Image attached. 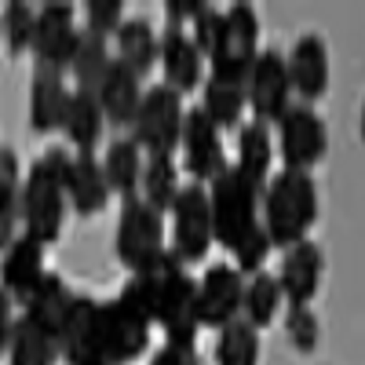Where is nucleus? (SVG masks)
<instances>
[{"instance_id": "f257e3e1", "label": "nucleus", "mask_w": 365, "mask_h": 365, "mask_svg": "<svg viewBox=\"0 0 365 365\" xmlns=\"http://www.w3.org/2000/svg\"><path fill=\"white\" fill-rule=\"evenodd\" d=\"M150 329L154 322L120 292L113 299L77 296L58 347L66 365H132L150 351Z\"/></svg>"}, {"instance_id": "f03ea898", "label": "nucleus", "mask_w": 365, "mask_h": 365, "mask_svg": "<svg viewBox=\"0 0 365 365\" xmlns=\"http://www.w3.org/2000/svg\"><path fill=\"white\" fill-rule=\"evenodd\" d=\"M135 311H143L154 325H161L168 344H187L194 347L197 340V282L190 267L182 263L172 249L161 259V267L146 274H128L125 289H120Z\"/></svg>"}, {"instance_id": "7ed1b4c3", "label": "nucleus", "mask_w": 365, "mask_h": 365, "mask_svg": "<svg viewBox=\"0 0 365 365\" xmlns=\"http://www.w3.org/2000/svg\"><path fill=\"white\" fill-rule=\"evenodd\" d=\"M70 150L63 146H48L44 154L26 168L22 182V212H19V230L37 237L41 245H55L63 237L66 223V168H70Z\"/></svg>"}, {"instance_id": "20e7f679", "label": "nucleus", "mask_w": 365, "mask_h": 365, "mask_svg": "<svg viewBox=\"0 0 365 365\" xmlns=\"http://www.w3.org/2000/svg\"><path fill=\"white\" fill-rule=\"evenodd\" d=\"M318 223V182L311 172L282 168L263 190V227L274 249H292L307 241L311 227Z\"/></svg>"}, {"instance_id": "39448f33", "label": "nucleus", "mask_w": 365, "mask_h": 365, "mask_svg": "<svg viewBox=\"0 0 365 365\" xmlns=\"http://www.w3.org/2000/svg\"><path fill=\"white\" fill-rule=\"evenodd\" d=\"M212 201V227H216V245L234 252L245 237H252L263 227V194L237 172V165H227L208 182Z\"/></svg>"}, {"instance_id": "423d86ee", "label": "nucleus", "mask_w": 365, "mask_h": 365, "mask_svg": "<svg viewBox=\"0 0 365 365\" xmlns=\"http://www.w3.org/2000/svg\"><path fill=\"white\" fill-rule=\"evenodd\" d=\"M113 252L125 263L128 274H146L161 267V259L168 256L165 249V216L146 205L143 197L120 201L117 212V230H113Z\"/></svg>"}, {"instance_id": "0eeeda50", "label": "nucleus", "mask_w": 365, "mask_h": 365, "mask_svg": "<svg viewBox=\"0 0 365 365\" xmlns=\"http://www.w3.org/2000/svg\"><path fill=\"white\" fill-rule=\"evenodd\" d=\"M259 58V15L252 4H230L223 11L216 44L208 51V77L245 84Z\"/></svg>"}, {"instance_id": "6e6552de", "label": "nucleus", "mask_w": 365, "mask_h": 365, "mask_svg": "<svg viewBox=\"0 0 365 365\" xmlns=\"http://www.w3.org/2000/svg\"><path fill=\"white\" fill-rule=\"evenodd\" d=\"M182 128H187V110H182V96L168 84L146 88L139 117L132 125V139L146 158H175L182 143Z\"/></svg>"}, {"instance_id": "1a4fd4ad", "label": "nucleus", "mask_w": 365, "mask_h": 365, "mask_svg": "<svg viewBox=\"0 0 365 365\" xmlns=\"http://www.w3.org/2000/svg\"><path fill=\"white\" fill-rule=\"evenodd\" d=\"M212 245H216V227H212L208 187L190 179L172 208V252L190 267L201 263Z\"/></svg>"}, {"instance_id": "9d476101", "label": "nucleus", "mask_w": 365, "mask_h": 365, "mask_svg": "<svg viewBox=\"0 0 365 365\" xmlns=\"http://www.w3.org/2000/svg\"><path fill=\"white\" fill-rule=\"evenodd\" d=\"M81 26H77V8L66 0H48L37 4V37H34V66H48L58 73H70L73 55L81 48Z\"/></svg>"}, {"instance_id": "9b49d317", "label": "nucleus", "mask_w": 365, "mask_h": 365, "mask_svg": "<svg viewBox=\"0 0 365 365\" xmlns=\"http://www.w3.org/2000/svg\"><path fill=\"white\" fill-rule=\"evenodd\" d=\"M278 154L285 161V168L292 172H311L314 165L325 161L329 154V128L314 106L307 103H292L289 113L278 120Z\"/></svg>"}, {"instance_id": "f8f14e48", "label": "nucleus", "mask_w": 365, "mask_h": 365, "mask_svg": "<svg viewBox=\"0 0 365 365\" xmlns=\"http://www.w3.org/2000/svg\"><path fill=\"white\" fill-rule=\"evenodd\" d=\"M245 91H249V110H252V120H263V125H278V120L289 113L292 106V77H289V58L282 51H259L256 66L245 81Z\"/></svg>"}, {"instance_id": "ddd939ff", "label": "nucleus", "mask_w": 365, "mask_h": 365, "mask_svg": "<svg viewBox=\"0 0 365 365\" xmlns=\"http://www.w3.org/2000/svg\"><path fill=\"white\" fill-rule=\"evenodd\" d=\"M245 274L234 263H212L197 282V322L201 329H227L245 307Z\"/></svg>"}, {"instance_id": "4468645a", "label": "nucleus", "mask_w": 365, "mask_h": 365, "mask_svg": "<svg viewBox=\"0 0 365 365\" xmlns=\"http://www.w3.org/2000/svg\"><path fill=\"white\" fill-rule=\"evenodd\" d=\"M179 154H182V172H187L194 182H205V187L227 168L223 132L216 128V120H212L201 106L187 110V128H182Z\"/></svg>"}, {"instance_id": "2eb2a0df", "label": "nucleus", "mask_w": 365, "mask_h": 365, "mask_svg": "<svg viewBox=\"0 0 365 365\" xmlns=\"http://www.w3.org/2000/svg\"><path fill=\"white\" fill-rule=\"evenodd\" d=\"M44 249L48 245H41L29 234H19L11 245H4V256H0V292H8L19 303V311L51 274L44 267Z\"/></svg>"}, {"instance_id": "dca6fc26", "label": "nucleus", "mask_w": 365, "mask_h": 365, "mask_svg": "<svg viewBox=\"0 0 365 365\" xmlns=\"http://www.w3.org/2000/svg\"><path fill=\"white\" fill-rule=\"evenodd\" d=\"M70 106H73V88L66 84V73L34 66V81H29V128L37 135L63 132Z\"/></svg>"}, {"instance_id": "f3484780", "label": "nucleus", "mask_w": 365, "mask_h": 365, "mask_svg": "<svg viewBox=\"0 0 365 365\" xmlns=\"http://www.w3.org/2000/svg\"><path fill=\"white\" fill-rule=\"evenodd\" d=\"M322 274H325V256L318 249V241H299V245L282 252L278 267V282L285 292V307H311L318 289H322Z\"/></svg>"}, {"instance_id": "a211bd4d", "label": "nucleus", "mask_w": 365, "mask_h": 365, "mask_svg": "<svg viewBox=\"0 0 365 365\" xmlns=\"http://www.w3.org/2000/svg\"><path fill=\"white\" fill-rule=\"evenodd\" d=\"M205 63L208 58L201 55V48L194 44V37L187 29H168L161 34V73L165 84L175 88L179 96H190V91L205 88Z\"/></svg>"}, {"instance_id": "6ab92c4d", "label": "nucleus", "mask_w": 365, "mask_h": 365, "mask_svg": "<svg viewBox=\"0 0 365 365\" xmlns=\"http://www.w3.org/2000/svg\"><path fill=\"white\" fill-rule=\"evenodd\" d=\"M289 77L299 103L314 106L329 91V44L322 34H303L289 51Z\"/></svg>"}, {"instance_id": "aec40b11", "label": "nucleus", "mask_w": 365, "mask_h": 365, "mask_svg": "<svg viewBox=\"0 0 365 365\" xmlns=\"http://www.w3.org/2000/svg\"><path fill=\"white\" fill-rule=\"evenodd\" d=\"M96 96L103 103V113H106V125L110 128H132L146 91H143V77L132 66L120 63V58H113V66H110V73L99 84Z\"/></svg>"}, {"instance_id": "412c9836", "label": "nucleus", "mask_w": 365, "mask_h": 365, "mask_svg": "<svg viewBox=\"0 0 365 365\" xmlns=\"http://www.w3.org/2000/svg\"><path fill=\"white\" fill-rule=\"evenodd\" d=\"M66 194H70V208L81 220L99 216L110 201V182H106V172H103V158L73 154L70 168H66Z\"/></svg>"}, {"instance_id": "4be33fe9", "label": "nucleus", "mask_w": 365, "mask_h": 365, "mask_svg": "<svg viewBox=\"0 0 365 365\" xmlns=\"http://www.w3.org/2000/svg\"><path fill=\"white\" fill-rule=\"evenodd\" d=\"M73 303H77V292L58 278V274H48L44 285L22 303V314L29 322H37L41 329H48L55 340H63V329L73 314Z\"/></svg>"}, {"instance_id": "5701e85b", "label": "nucleus", "mask_w": 365, "mask_h": 365, "mask_svg": "<svg viewBox=\"0 0 365 365\" xmlns=\"http://www.w3.org/2000/svg\"><path fill=\"white\" fill-rule=\"evenodd\" d=\"M274 150H278V139L270 135V125L263 120H249V125H241L237 132V172L245 175L252 187L263 194L267 182L274 179L270 175V165H274Z\"/></svg>"}, {"instance_id": "b1692460", "label": "nucleus", "mask_w": 365, "mask_h": 365, "mask_svg": "<svg viewBox=\"0 0 365 365\" xmlns=\"http://www.w3.org/2000/svg\"><path fill=\"white\" fill-rule=\"evenodd\" d=\"M103 172L110 182V194L120 201H132L143 194V172H146V154L135 146V139H110L103 154Z\"/></svg>"}, {"instance_id": "393cba45", "label": "nucleus", "mask_w": 365, "mask_h": 365, "mask_svg": "<svg viewBox=\"0 0 365 365\" xmlns=\"http://www.w3.org/2000/svg\"><path fill=\"white\" fill-rule=\"evenodd\" d=\"M0 351H4V365H55L58 358H63L58 340L48 329H41L37 322H29L26 314H19V325L11 332V340Z\"/></svg>"}, {"instance_id": "a878e982", "label": "nucleus", "mask_w": 365, "mask_h": 365, "mask_svg": "<svg viewBox=\"0 0 365 365\" xmlns=\"http://www.w3.org/2000/svg\"><path fill=\"white\" fill-rule=\"evenodd\" d=\"M113 44H117V58L132 66L139 77H150V70L161 63V37L146 19H128L113 37Z\"/></svg>"}, {"instance_id": "bb28decb", "label": "nucleus", "mask_w": 365, "mask_h": 365, "mask_svg": "<svg viewBox=\"0 0 365 365\" xmlns=\"http://www.w3.org/2000/svg\"><path fill=\"white\" fill-rule=\"evenodd\" d=\"M103 128H106V113H103V103L96 91H81L73 88V106H70V117H66V139L77 154H96V146L103 139Z\"/></svg>"}, {"instance_id": "cd10ccee", "label": "nucleus", "mask_w": 365, "mask_h": 365, "mask_svg": "<svg viewBox=\"0 0 365 365\" xmlns=\"http://www.w3.org/2000/svg\"><path fill=\"white\" fill-rule=\"evenodd\" d=\"M201 110L216 120L220 132H230V128L241 132V113L249 110V91H245V84L208 77L201 88Z\"/></svg>"}, {"instance_id": "c85d7f7f", "label": "nucleus", "mask_w": 365, "mask_h": 365, "mask_svg": "<svg viewBox=\"0 0 365 365\" xmlns=\"http://www.w3.org/2000/svg\"><path fill=\"white\" fill-rule=\"evenodd\" d=\"M22 168H19V154L11 146L0 150V245H11L22 234L19 230V212H22Z\"/></svg>"}, {"instance_id": "c756f323", "label": "nucleus", "mask_w": 365, "mask_h": 365, "mask_svg": "<svg viewBox=\"0 0 365 365\" xmlns=\"http://www.w3.org/2000/svg\"><path fill=\"white\" fill-rule=\"evenodd\" d=\"M282 303H285V292H282L278 274L259 270V274H252V278L245 282V307H241V318H245L252 329L263 332L267 325H274Z\"/></svg>"}, {"instance_id": "7c9ffc66", "label": "nucleus", "mask_w": 365, "mask_h": 365, "mask_svg": "<svg viewBox=\"0 0 365 365\" xmlns=\"http://www.w3.org/2000/svg\"><path fill=\"white\" fill-rule=\"evenodd\" d=\"M179 165H175V158H146V172H143V201L146 205H154L161 216H172V208H175V201H179V194H182V187L187 182L179 179Z\"/></svg>"}, {"instance_id": "2f4dec72", "label": "nucleus", "mask_w": 365, "mask_h": 365, "mask_svg": "<svg viewBox=\"0 0 365 365\" xmlns=\"http://www.w3.org/2000/svg\"><path fill=\"white\" fill-rule=\"evenodd\" d=\"M259 354H263L259 329H252L245 318H237L216 332V347H212L216 365H259Z\"/></svg>"}, {"instance_id": "473e14b6", "label": "nucleus", "mask_w": 365, "mask_h": 365, "mask_svg": "<svg viewBox=\"0 0 365 365\" xmlns=\"http://www.w3.org/2000/svg\"><path fill=\"white\" fill-rule=\"evenodd\" d=\"M113 58L110 55V41L96 37V34H84L81 37V48L73 55V66H70V77H73V88L81 91H99V84L106 81L110 66H113Z\"/></svg>"}, {"instance_id": "72a5a7b5", "label": "nucleus", "mask_w": 365, "mask_h": 365, "mask_svg": "<svg viewBox=\"0 0 365 365\" xmlns=\"http://www.w3.org/2000/svg\"><path fill=\"white\" fill-rule=\"evenodd\" d=\"M34 37H37V4L26 0H8L4 4V48L11 58L34 51Z\"/></svg>"}, {"instance_id": "f704fd0d", "label": "nucleus", "mask_w": 365, "mask_h": 365, "mask_svg": "<svg viewBox=\"0 0 365 365\" xmlns=\"http://www.w3.org/2000/svg\"><path fill=\"white\" fill-rule=\"evenodd\" d=\"M285 336L299 354H314L322 344V322L314 307H285Z\"/></svg>"}, {"instance_id": "c9c22d12", "label": "nucleus", "mask_w": 365, "mask_h": 365, "mask_svg": "<svg viewBox=\"0 0 365 365\" xmlns=\"http://www.w3.org/2000/svg\"><path fill=\"white\" fill-rule=\"evenodd\" d=\"M125 4L120 0H88L84 4V34H96L103 41L117 37L125 26Z\"/></svg>"}, {"instance_id": "e433bc0d", "label": "nucleus", "mask_w": 365, "mask_h": 365, "mask_svg": "<svg viewBox=\"0 0 365 365\" xmlns=\"http://www.w3.org/2000/svg\"><path fill=\"white\" fill-rule=\"evenodd\" d=\"M274 252V241H270V234H267V227H259L252 237H245L241 245L230 252L234 256V267L245 274V278H252V274H259L263 270V263H267V256Z\"/></svg>"}, {"instance_id": "4c0bfd02", "label": "nucleus", "mask_w": 365, "mask_h": 365, "mask_svg": "<svg viewBox=\"0 0 365 365\" xmlns=\"http://www.w3.org/2000/svg\"><path fill=\"white\" fill-rule=\"evenodd\" d=\"M220 22H223V11H220L216 4H208V0H201V11H197V19H194V26H190V37H194V44L201 48L205 58H208L212 44H216Z\"/></svg>"}, {"instance_id": "58836bf2", "label": "nucleus", "mask_w": 365, "mask_h": 365, "mask_svg": "<svg viewBox=\"0 0 365 365\" xmlns=\"http://www.w3.org/2000/svg\"><path fill=\"white\" fill-rule=\"evenodd\" d=\"M197 11H201V0H168V4H165L168 29H187V26H194Z\"/></svg>"}, {"instance_id": "ea45409f", "label": "nucleus", "mask_w": 365, "mask_h": 365, "mask_svg": "<svg viewBox=\"0 0 365 365\" xmlns=\"http://www.w3.org/2000/svg\"><path fill=\"white\" fill-rule=\"evenodd\" d=\"M150 365H201V358H197V347H187V344H165L154 358H150Z\"/></svg>"}, {"instance_id": "a19ab883", "label": "nucleus", "mask_w": 365, "mask_h": 365, "mask_svg": "<svg viewBox=\"0 0 365 365\" xmlns=\"http://www.w3.org/2000/svg\"><path fill=\"white\" fill-rule=\"evenodd\" d=\"M358 135H361V143H365V99H361V113H358Z\"/></svg>"}]
</instances>
